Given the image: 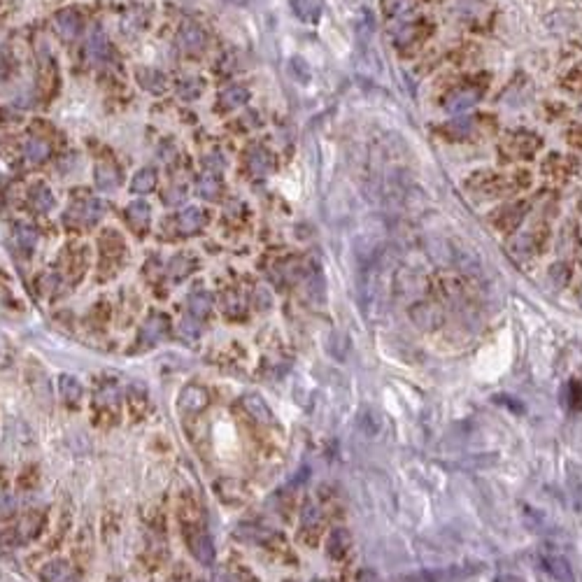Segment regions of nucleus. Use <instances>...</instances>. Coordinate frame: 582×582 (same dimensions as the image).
Instances as JSON below:
<instances>
[{
    "label": "nucleus",
    "instance_id": "nucleus-1",
    "mask_svg": "<svg viewBox=\"0 0 582 582\" xmlns=\"http://www.w3.org/2000/svg\"><path fill=\"white\" fill-rule=\"evenodd\" d=\"M529 212V203L526 200H515V203H505L498 210H494L491 214V224L498 228L501 233H515L522 226L524 217Z\"/></svg>",
    "mask_w": 582,
    "mask_h": 582
},
{
    "label": "nucleus",
    "instance_id": "nucleus-2",
    "mask_svg": "<svg viewBox=\"0 0 582 582\" xmlns=\"http://www.w3.org/2000/svg\"><path fill=\"white\" fill-rule=\"evenodd\" d=\"M410 320L415 324L417 329L426 331V333H431V331H438L443 327L445 322V313L443 308L438 306V303H431V301H419L415 306L410 308Z\"/></svg>",
    "mask_w": 582,
    "mask_h": 582
},
{
    "label": "nucleus",
    "instance_id": "nucleus-3",
    "mask_svg": "<svg viewBox=\"0 0 582 582\" xmlns=\"http://www.w3.org/2000/svg\"><path fill=\"white\" fill-rule=\"evenodd\" d=\"M184 538L189 545V552L194 554V559L203 566H210L214 561V545L212 538L205 529H194V526H184Z\"/></svg>",
    "mask_w": 582,
    "mask_h": 582
},
{
    "label": "nucleus",
    "instance_id": "nucleus-4",
    "mask_svg": "<svg viewBox=\"0 0 582 582\" xmlns=\"http://www.w3.org/2000/svg\"><path fill=\"white\" fill-rule=\"evenodd\" d=\"M103 212H105L103 200L86 198L82 203H75V205L68 210L65 219L70 221V224H77V226H91V224H96L100 217H103Z\"/></svg>",
    "mask_w": 582,
    "mask_h": 582
},
{
    "label": "nucleus",
    "instance_id": "nucleus-5",
    "mask_svg": "<svg viewBox=\"0 0 582 582\" xmlns=\"http://www.w3.org/2000/svg\"><path fill=\"white\" fill-rule=\"evenodd\" d=\"M508 252L517 263H531L540 254V240L533 233H522L515 235L508 242Z\"/></svg>",
    "mask_w": 582,
    "mask_h": 582
},
{
    "label": "nucleus",
    "instance_id": "nucleus-6",
    "mask_svg": "<svg viewBox=\"0 0 582 582\" xmlns=\"http://www.w3.org/2000/svg\"><path fill=\"white\" fill-rule=\"evenodd\" d=\"M180 410L189 412V415H196V412H203L210 405V394L205 387L200 384H187L184 389L180 391Z\"/></svg>",
    "mask_w": 582,
    "mask_h": 582
},
{
    "label": "nucleus",
    "instance_id": "nucleus-7",
    "mask_svg": "<svg viewBox=\"0 0 582 582\" xmlns=\"http://www.w3.org/2000/svg\"><path fill=\"white\" fill-rule=\"evenodd\" d=\"M582 247V240H580V228L575 221H566L564 226H561L559 231V242H557V252L561 259L559 261H566V259H573L575 254L580 252ZM568 263V261H566Z\"/></svg>",
    "mask_w": 582,
    "mask_h": 582
},
{
    "label": "nucleus",
    "instance_id": "nucleus-8",
    "mask_svg": "<svg viewBox=\"0 0 582 582\" xmlns=\"http://www.w3.org/2000/svg\"><path fill=\"white\" fill-rule=\"evenodd\" d=\"M480 98H482V91L478 86H466V89H459L445 98V110L450 114H462L466 110H471V107H475L480 103Z\"/></svg>",
    "mask_w": 582,
    "mask_h": 582
},
{
    "label": "nucleus",
    "instance_id": "nucleus-9",
    "mask_svg": "<svg viewBox=\"0 0 582 582\" xmlns=\"http://www.w3.org/2000/svg\"><path fill=\"white\" fill-rule=\"evenodd\" d=\"M166 333H168V317L161 313H154L150 320L145 322V327L140 329L138 345L140 347H154Z\"/></svg>",
    "mask_w": 582,
    "mask_h": 582
},
{
    "label": "nucleus",
    "instance_id": "nucleus-10",
    "mask_svg": "<svg viewBox=\"0 0 582 582\" xmlns=\"http://www.w3.org/2000/svg\"><path fill=\"white\" fill-rule=\"evenodd\" d=\"M42 582H79V571L68 561H49L40 571Z\"/></svg>",
    "mask_w": 582,
    "mask_h": 582
},
{
    "label": "nucleus",
    "instance_id": "nucleus-11",
    "mask_svg": "<svg viewBox=\"0 0 582 582\" xmlns=\"http://www.w3.org/2000/svg\"><path fill=\"white\" fill-rule=\"evenodd\" d=\"M242 410L247 412L249 419H254L256 424H275V417H273V410L268 408V403L263 401L259 394H245L242 396Z\"/></svg>",
    "mask_w": 582,
    "mask_h": 582
},
{
    "label": "nucleus",
    "instance_id": "nucleus-12",
    "mask_svg": "<svg viewBox=\"0 0 582 582\" xmlns=\"http://www.w3.org/2000/svg\"><path fill=\"white\" fill-rule=\"evenodd\" d=\"M54 29L63 40H72L82 33V17L77 10H61L54 17Z\"/></svg>",
    "mask_w": 582,
    "mask_h": 582
},
{
    "label": "nucleus",
    "instance_id": "nucleus-13",
    "mask_svg": "<svg viewBox=\"0 0 582 582\" xmlns=\"http://www.w3.org/2000/svg\"><path fill=\"white\" fill-rule=\"evenodd\" d=\"M93 405H96L98 415H107V417L112 415L114 419H117V415H119V391H117V387H114V384H105V387L93 396Z\"/></svg>",
    "mask_w": 582,
    "mask_h": 582
},
{
    "label": "nucleus",
    "instance_id": "nucleus-14",
    "mask_svg": "<svg viewBox=\"0 0 582 582\" xmlns=\"http://www.w3.org/2000/svg\"><path fill=\"white\" fill-rule=\"evenodd\" d=\"M538 147H540V138L531 131H519L510 140V150L519 159H531L538 152Z\"/></svg>",
    "mask_w": 582,
    "mask_h": 582
},
{
    "label": "nucleus",
    "instance_id": "nucleus-15",
    "mask_svg": "<svg viewBox=\"0 0 582 582\" xmlns=\"http://www.w3.org/2000/svg\"><path fill=\"white\" fill-rule=\"evenodd\" d=\"M175 226H178L180 235H196L203 226H205V214H203L198 207H187L184 212L178 214Z\"/></svg>",
    "mask_w": 582,
    "mask_h": 582
},
{
    "label": "nucleus",
    "instance_id": "nucleus-16",
    "mask_svg": "<svg viewBox=\"0 0 582 582\" xmlns=\"http://www.w3.org/2000/svg\"><path fill=\"white\" fill-rule=\"evenodd\" d=\"M217 494H219V498L224 501V503H231V505L245 503L249 498L247 487L238 482V480H221V482L217 485Z\"/></svg>",
    "mask_w": 582,
    "mask_h": 582
},
{
    "label": "nucleus",
    "instance_id": "nucleus-17",
    "mask_svg": "<svg viewBox=\"0 0 582 582\" xmlns=\"http://www.w3.org/2000/svg\"><path fill=\"white\" fill-rule=\"evenodd\" d=\"M178 42L180 47L184 52H200L203 47H205V31L200 29V26H196V24H184L182 26V31H180V38H178Z\"/></svg>",
    "mask_w": 582,
    "mask_h": 582
},
{
    "label": "nucleus",
    "instance_id": "nucleus-18",
    "mask_svg": "<svg viewBox=\"0 0 582 582\" xmlns=\"http://www.w3.org/2000/svg\"><path fill=\"white\" fill-rule=\"evenodd\" d=\"M58 394L68 405H77L84 396L82 382H79L75 375H61L58 377Z\"/></svg>",
    "mask_w": 582,
    "mask_h": 582
},
{
    "label": "nucleus",
    "instance_id": "nucleus-19",
    "mask_svg": "<svg viewBox=\"0 0 582 582\" xmlns=\"http://www.w3.org/2000/svg\"><path fill=\"white\" fill-rule=\"evenodd\" d=\"M187 306H189V315L191 317H196V320H205L210 315V310H212V296L203 289H196L189 294Z\"/></svg>",
    "mask_w": 582,
    "mask_h": 582
},
{
    "label": "nucleus",
    "instance_id": "nucleus-20",
    "mask_svg": "<svg viewBox=\"0 0 582 582\" xmlns=\"http://www.w3.org/2000/svg\"><path fill=\"white\" fill-rule=\"evenodd\" d=\"M249 100V91L245 89V86H240V84H235V86H228L226 91H221V96H219V107L224 112H231V110H238V107H242Z\"/></svg>",
    "mask_w": 582,
    "mask_h": 582
},
{
    "label": "nucleus",
    "instance_id": "nucleus-21",
    "mask_svg": "<svg viewBox=\"0 0 582 582\" xmlns=\"http://www.w3.org/2000/svg\"><path fill=\"white\" fill-rule=\"evenodd\" d=\"M126 219L131 221L133 231L142 233L150 224V205H147L145 200H135L131 205L126 207Z\"/></svg>",
    "mask_w": 582,
    "mask_h": 582
},
{
    "label": "nucleus",
    "instance_id": "nucleus-22",
    "mask_svg": "<svg viewBox=\"0 0 582 582\" xmlns=\"http://www.w3.org/2000/svg\"><path fill=\"white\" fill-rule=\"evenodd\" d=\"M273 164H275L273 154L266 152L263 147H254V150L247 154V166L254 175H268L273 171Z\"/></svg>",
    "mask_w": 582,
    "mask_h": 582
},
{
    "label": "nucleus",
    "instance_id": "nucleus-23",
    "mask_svg": "<svg viewBox=\"0 0 582 582\" xmlns=\"http://www.w3.org/2000/svg\"><path fill=\"white\" fill-rule=\"evenodd\" d=\"M571 277H573V268H571V263H566V261H554V263H550V268H547V282H550L554 289L568 287V284H571Z\"/></svg>",
    "mask_w": 582,
    "mask_h": 582
},
{
    "label": "nucleus",
    "instance_id": "nucleus-24",
    "mask_svg": "<svg viewBox=\"0 0 582 582\" xmlns=\"http://www.w3.org/2000/svg\"><path fill=\"white\" fill-rule=\"evenodd\" d=\"M29 200L36 212H47V210H52L54 205V194L49 191V187L42 184V182H38V184L31 187L29 191Z\"/></svg>",
    "mask_w": 582,
    "mask_h": 582
},
{
    "label": "nucleus",
    "instance_id": "nucleus-25",
    "mask_svg": "<svg viewBox=\"0 0 582 582\" xmlns=\"http://www.w3.org/2000/svg\"><path fill=\"white\" fill-rule=\"evenodd\" d=\"M121 182V175L114 164H98L96 166V184L98 189H114Z\"/></svg>",
    "mask_w": 582,
    "mask_h": 582
},
{
    "label": "nucleus",
    "instance_id": "nucleus-26",
    "mask_svg": "<svg viewBox=\"0 0 582 582\" xmlns=\"http://www.w3.org/2000/svg\"><path fill=\"white\" fill-rule=\"evenodd\" d=\"M154 184H157V171H154V168H142V171L135 173V178L131 180V189L135 194L152 191Z\"/></svg>",
    "mask_w": 582,
    "mask_h": 582
},
{
    "label": "nucleus",
    "instance_id": "nucleus-27",
    "mask_svg": "<svg viewBox=\"0 0 582 582\" xmlns=\"http://www.w3.org/2000/svg\"><path fill=\"white\" fill-rule=\"evenodd\" d=\"M221 194V184H219V178H217L214 173H205L198 182V196L205 200H217Z\"/></svg>",
    "mask_w": 582,
    "mask_h": 582
},
{
    "label": "nucleus",
    "instance_id": "nucleus-28",
    "mask_svg": "<svg viewBox=\"0 0 582 582\" xmlns=\"http://www.w3.org/2000/svg\"><path fill=\"white\" fill-rule=\"evenodd\" d=\"M49 152H52L49 142H45L40 138H33V140H29V145H26V159L33 161V164H42V161L49 157Z\"/></svg>",
    "mask_w": 582,
    "mask_h": 582
},
{
    "label": "nucleus",
    "instance_id": "nucleus-29",
    "mask_svg": "<svg viewBox=\"0 0 582 582\" xmlns=\"http://www.w3.org/2000/svg\"><path fill=\"white\" fill-rule=\"evenodd\" d=\"M412 3H415V0H382L380 10L387 19H396V17H403L405 12H410Z\"/></svg>",
    "mask_w": 582,
    "mask_h": 582
},
{
    "label": "nucleus",
    "instance_id": "nucleus-30",
    "mask_svg": "<svg viewBox=\"0 0 582 582\" xmlns=\"http://www.w3.org/2000/svg\"><path fill=\"white\" fill-rule=\"evenodd\" d=\"M147 401H150V391H147V387L142 382H133L131 387H128V403L133 405V410L142 412Z\"/></svg>",
    "mask_w": 582,
    "mask_h": 582
},
{
    "label": "nucleus",
    "instance_id": "nucleus-31",
    "mask_svg": "<svg viewBox=\"0 0 582 582\" xmlns=\"http://www.w3.org/2000/svg\"><path fill=\"white\" fill-rule=\"evenodd\" d=\"M138 79H140V84L145 86L147 91H152V93H161V91H164V86H166L164 75L157 72V70H140L138 72Z\"/></svg>",
    "mask_w": 582,
    "mask_h": 582
},
{
    "label": "nucleus",
    "instance_id": "nucleus-32",
    "mask_svg": "<svg viewBox=\"0 0 582 582\" xmlns=\"http://www.w3.org/2000/svg\"><path fill=\"white\" fill-rule=\"evenodd\" d=\"M224 313L228 317H242L245 315V301H242L240 294L231 291V294L224 296Z\"/></svg>",
    "mask_w": 582,
    "mask_h": 582
},
{
    "label": "nucleus",
    "instance_id": "nucleus-33",
    "mask_svg": "<svg viewBox=\"0 0 582 582\" xmlns=\"http://www.w3.org/2000/svg\"><path fill=\"white\" fill-rule=\"evenodd\" d=\"M561 84H564L571 93H582V63L573 65L571 70L566 72V77L561 79Z\"/></svg>",
    "mask_w": 582,
    "mask_h": 582
},
{
    "label": "nucleus",
    "instance_id": "nucleus-34",
    "mask_svg": "<svg viewBox=\"0 0 582 582\" xmlns=\"http://www.w3.org/2000/svg\"><path fill=\"white\" fill-rule=\"evenodd\" d=\"M31 387H33V394H36L40 401L47 403V398L52 396L49 391V380L45 377L42 370H38V375H31Z\"/></svg>",
    "mask_w": 582,
    "mask_h": 582
},
{
    "label": "nucleus",
    "instance_id": "nucleus-35",
    "mask_svg": "<svg viewBox=\"0 0 582 582\" xmlns=\"http://www.w3.org/2000/svg\"><path fill=\"white\" fill-rule=\"evenodd\" d=\"M38 242V233L29 226H19L17 228V245L24 249V252H31Z\"/></svg>",
    "mask_w": 582,
    "mask_h": 582
},
{
    "label": "nucleus",
    "instance_id": "nucleus-36",
    "mask_svg": "<svg viewBox=\"0 0 582 582\" xmlns=\"http://www.w3.org/2000/svg\"><path fill=\"white\" fill-rule=\"evenodd\" d=\"M194 270V261L189 259V256H178L173 263H171V275L173 280H182V277H187L189 273Z\"/></svg>",
    "mask_w": 582,
    "mask_h": 582
},
{
    "label": "nucleus",
    "instance_id": "nucleus-37",
    "mask_svg": "<svg viewBox=\"0 0 582 582\" xmlns=\"http://www.w3.org/2000/svg\"><path fill=\"white\" fill-rule=\"evenodd\" d=\"M294 8L299 12V17L306 19V22H313L320 15V5L313 3V0H294Z\"/></svg>",
    "mask_w": 582,
    "mask_h": 582
},
{
    "label": "nucleus",
    "instance_id": "nucleus-38",
    "mask_svg": "<svg viewBox=\"0 0 582 582\" xmlns=\"http://www.w3.org/2000/svg\"><path fill=\"white\" fill-rule=\"evenodd\" d=\"M417 36H419V29H417V26H405L403 31H398L394 45H398V47H410V45H415Z\"/></svg>",
    "mask_w": 582,
    "mask_h": 582
},
{
    "label": "nucleus",
    "instance_id": "nucleus-39",
    "mask_svg": "<svg viewBox=\"0 0 582 582\" xmlns=\"http://www.w3.org/2000/svg\"><path fill=\"white\" fill-rule=\"evenodd\" d=\"M200 89H203V82H200V79H184V82L180 84V96L187 98V100H191V98L198 96Z\"/></svg>",
    "mask_w": 582,
    "mask_h": 582
},
{
    "label": "nucleus",
    "instance_id": "nucleus-40",
    "mask_svg": "<svg viewBox=\"0 0 582 582\" xmlns=\"http://www.w3.org/2000/svg\"><path fill=\"white\" fill-rule=\"evenodd\" d=\"M182 336H187V338H191V340H196V338H198V331H200V327H198V320H196V317H187L184 322H182Z\"/></svg>",
    "mask_w": 582,
    "mask_h": 582
},
{
    "label": "nucleus",
    "instance_id": "nucleus-41",
    "mask_svg": "<svg viewBox=\"0 0 582 582\" xmlns=\"http://www.w3.org/2000/svg\"><path fill=\"white\" fill-rule=\"evenodd\" d=\"M450 128V135L452 138H459V135H464V138H469V135L473 133V121H457V124H452L448 126Z\"/></svg>",
    "mask_w": 582,
    "mask_h": 582
},
{
    "label": "nucleus",
    "instance_id": "nucleus-42",
    "mask_svg": "<svg viewBox=\"0 0 582 582\" xmlns=\"http://www.w3.org/2000/svg\"><path fill=\"white\" fill-rule=\"evenodd\" d=\"M15 512H17L15 498H12V496H3V501H0V517H10V515H15Z\"/></svg>",
    "mask_w": 582,
    "mask_h": 582
},
{
    "label": "nucleus",
    "instance_id": "nucleus-43",
    "mask_svg": "<svg viewBox=\"0 0 582 582\" xmlns=\"http://www.w3.org/2000/svg\"><path fill=\"white\" fill-rule=\"evenodd\" d=\"M566 140H568V145H571V147H582V126L568 128Z\"/></svg>",
    "mask_w": 582,
    "mask_h": 582
},
{
    "label": "nucleus",
    "instance_id": "nucleus-44",
    "mask_svg": "<svg viewBox=\"0 0 582 582\" xmlns=\"http://www.w3.org/2000/svg\"><path fill=\"white\" fill-rule=\"evenodd\" d=\"M254 296H256V306H259L261 310H263V308H270V301H273V299H270V291H268V289H263V287L256 289Z\"/></svg>",
    "mask_w": 582,
    "mask_h": 582
},
{
    "label": "nucleus",
    "instance_id": "nucleus-45",
    "mask_svg": "<svg viewBox=\"0 0 582 582\" xmlns=\"http://www.w3.org/2000/svg\"><path fill=\"white\" fill-rule=\"evenodd\" d=\"M219 582H247V580L242 578V575H238V573H224L219 578Z\"/></svg>",
    "mask_w": 582,
    "mask_h": 582
},
{
    "label": "nucleus",
    "instance_id": "nucleus-46",
    "mask_svg": "<svg viewBox=\"0 0 582 582\" xmlns=\"http://www.w3.org/2000/svg\"><path fill=\"white\" fill-rule=\"evenodd\" d=\"M578 303L582 306V287H580V291H578Z\"/></svg>",
    "mask_w": 582,
    "mask_h": 582
},
{
    "label": "nucleus",
    "instance_id": "nucleus-47",
    "mask_svg": "<svg viewBox=\"0 0 582 582\" xmlns=\"http://www.w3.org/2000/svg\"><path fill=\"white\" fill-rule=\"evenodd\" d=\"M578 110H580V117H582V105H580V107H578Z\"/></svg>",
    "mask_w": 582,
    "mask_h": 582
}]
</instances>
